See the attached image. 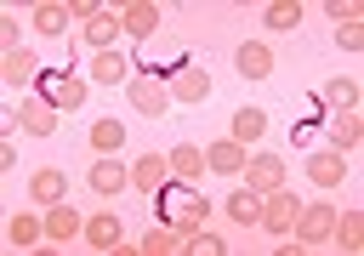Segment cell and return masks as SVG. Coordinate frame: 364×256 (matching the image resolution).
<instances>
[{"instance_id":"cell-1","label":"cell","mask_w":364,"mask_h":256,"mask_svg":"<svg viewBox=\"0 0 364 256\" xmlns=\"http://www.w3.org/2000/svg\"><path fill=\"white\" fill-rule=\"evenodd\" d=\"M205 216H210V205H205L199 193H188V188H171V193H165V228H176L182 239H193Z\"/></svg>"},{"instance_id":"cell-2","label":"cell","mask_w":364,"mask_h":256,"mask_svg":"<svg viewBox=\"0 0 364 256\" xmlns=\"http://www.w3.org/2000/svg\"><path fill=\"white\" fill-rule=\"evenodd\" d=\"M290 228H296V239H301L307 250H318V245L330 239V228H336V205H330V199H313V205H301V210H296V222H290Z\"/></svg>"},{"instance_id":"cell-3","label":"cell","mask_w":364,"mask_h":256,"mask_svg":"<svg viewBox=\"0 0 364 256\" xmlns=\"http://www.w3.org/2000/svg\"><path fill=\"white\" fill-rule=\"evenodd\" d=\"M296 210H301V199H296L290 188H273V193H262V216H256V228H267V233H290Z\"/></svg>"},{"instance_id":"cell-4","label":"cell","mask_w":364,"mask_h":256,"mask_svg":"<svg viewBox=\"0 0 364 256\" xmlns=\"http://www.w3.org/2000/svg\"><path fill=\"white\" fill-rule=\"evenodd\" d=\"M239 176H245L250 193H273V188H284V159L279 154H250Z\"/></svg>"},{"instance_id":"cell-5","label":"cell","mask_w":364,"mask_h":256,"mask_svg":"<svg viewBox=\"0 0 364 256\" xmlns=\"http://www.w3.org/2000/svg\"><path fill=\"white\" fill-rule=\"evenodd\" d=\"M57 114H63V108H57V102H51V97H23V102H17V114H11V119H17V125H23V131H34V137H46V131H51V125H57Z\"/></svg>"},{"instance_id":"cell-6","label":"cell","mask_w":364,"mask_h":256,"mask_svg":"<svg viewBox=\"0 0 364 256\" xmlns=\"http://www.w3.org/2000/svg\"><path fill=\"white\" fill-rule=\"evenodd\" d=\"M307 176L318 182V188H336V182H347V154H336V148H313L307 154Z\"/></svg>"},{"instance_id":"cell-7","label":"cell","mask_w":364,"mask_h":256,"mask_svg":"<svg viewBox=\"0 0 364 256\" xmlns=\"http://www.w3.org/2000/svg\"><path fill=\"white\" fill-rule=\"evenodd\" d=\"M233 63H239V74H245V80H267V74H273V46L245 40V46L233 51Z\"/></svg>"},{"instance_id":"cell-8","label":"cell","mask_w":364,"mask_h":256,"mask_svg":"<svg viewBox=\"0 0 364 256\" xmlns=\"http://www.w3.org/2000/svg\"><path fill=\"white\" fill-rule=\"evenodd\" d=\"M245 159H250V154H245V142H233V137H222L216 148H205V165H210L216 176H239Z\"/></svg>"},{"instance_id":"cell-9","label":"cell","mask_w":364,"mask_h":256,"mask_svg":"<svg viewBox=\"0 0 364 256\" xmlns=\"http://www.w3.org/2000/svg\"><path fill=\"white\" fill-rule=\"evenodd\" d=\"M119 28L136 34V40H148V34L159 28V6H154V0H131V6L119 11Z\"/></svg>"},{"instance_id":"cell-10","label":"cell","mask_w":364,"mask_h":256,"mask_svg":"<svg viewBox=\"0 0 364 256\" xmlns=\"http://www.w3.org/2000/svg\"><path fill=\"white\" fill-rule=\"evenodd\" d=\"M125 97H131V108H136V114H165V108H171V91H165V85H154V80H131V85H125Z\"/></svg>"},{"instance_id":"cell-11","label":"cell","mask_w":364,"mask_h":256,"mask_svg":"<svg viewBox=\"0 0 364 256\" xmlns=\"http://www.w3.org/2000/svg\"><path fill=\"white\" fill-rule=\"evenodd\" d=\"M165 176H171L165 154H142V159H136V171H131V188H136V193H159V188H165Z\"/></svg>"},{"instance_id":"cell-12","label":"cell","mask_w":364,"mask_h":256,"mask_svg":"<svg viewBox=\"0 0 364 256\" xmlns=\"http://www.w3.org/2000/svg\"><path fill=\"white\" fill-rule=\"evenodd\" d=\"M85 182H91L97 193H125V188H131V171H125L119 159H108V154H102V159L91 165V176H85Z\"/></svg>"},{"instance_id":"cell-13","label":"cell","mask_w":364,"mask_h":256,"mask_svg":"<svg viewBox=\"0 0 364 256\" xmlns=\"http://www.w3.org/2000/svg\"><path fill=\"white\" fill-rule=\"evenodd\" d=\"M34 74H40V57H34V51H23V46L6 51V63H0V80H6V85H28Z\"/></svg>"},{"instance_id":"cell-14","label":"cell","mask_w":364,"mask_h":256,"mask_svg":"<svg viewBox=\"0 0 364 256\" xmlns=\"http://www.w3.org/2000/svg\"><path fill=\"white\" fill-rule=\"evenodd\" d=\"M171 80H176V97H182V102H205V97H210V74L193 68V63H182Z\"/></svg>"},{"instance_id":"cell-15","label":"cell","mask_w":364,"mask_h":256,"mask_svg":"<svg viewBox=\"0 0 364 256\" xmlns=\"http://www.w3.org/2000/svg\"><path fill=\"white\" fill-rule=\"evenodd\" d=\"M358 137H364V119H358V108H347V114H336V119H330V148H336V154L358 148Z\"/></svg>"},{"instance_id":"cell-16","label":"cell","mask_w":364,"mask_h":256,"mask_svg":"<svg viewBox=\"0 0 364 256\" xmlns=\"http://www.w3.org/2000/svg\"><path fill=\"white\" fill-rule=\"evenodd\" d=\"M28 193H34V205H63V171H51V165H40L34 176H28Z\"/></svg>"},{"instance_id":"cell-17","label":"cell","mask_w":364,"mask_h":256,"mask_svg":"<svg viewBox=\"0 0 364 256\" xmlns=\"http://www.w3.org/2000/svg\"><path fill=\"white\" fill-rule=\"evenodd\" d=\"M85 233V216L68 210V205H51L46 210V239H80Z\"/></svg>"},{"instance_id":"cell-18","label":"cell","mask_w":364,"mask_h":256,"mask_svg":"<svg viewBox=\"0 0 364 256\" xmlns=\"http://www.w3.org/2000/svg\"><path fill=\"white\" fill-rule=\"evenodd\" d=\"M85 239H91V250H119V239H125V228H119V216H91L85 222Z\"/></svg>"},{"instance_id":"cell-19","label":"cell","mask_w":364,"mask_h":256,"mask_svg":"<svg viewBox=\"0 0 364 256\" xmlns=\"http://www.w3.org/2000/svg\"><path fill=\"white\" fill-rule=\"evenodd\" d=\"M330 239H336L341 250H358V245H364V210H336V228H330Z\"/></svg>"},{"instance_id":"cell-20","label":"cell","mask_w":364,"mask_h":256,"mask_svg":"<svg viewBox=\"0 0 364 256\" xmlns=\"http://www.w3.org/2000/svg\"><path fill=\"white\" fill-rule=\"evenodd\" d=\"M125 74H131V63H125L119 51H97V57H91V80H97V85H119Z\"/></svg>"},{"instance_id":"cell-21","label":"cell","mask_w":364,"mask_h":256,"mask_svg":"<svg viewBox=\"0 0 364 256\" xmlns=\"http://www.w3.org/2000/svg\"><path fill=\"white\" fill-rule=\"evenodd\" d=\"M68 17H74V11H68L63 0H40V6H34V28H40V34H63Z\"/></svg>"},{"instance_id":"cell-22","label":"cell","mask_w":364,"mask_h":256,"mask_svg":"<svg viewBox=\"0 0 364 256\" xmlns=\"http://www.w3.org/2000/svg\"><path fill=\"white\" fill-rule=\"evenodd\" d=\"M262 131H267V114H262V108H239L228 137H233V142H262Z\"/></svg>"},{"instance_id":"cell-23","label":"cell","mask_w":364,"mask_h":256,"mask_svg":"<svg viewBox=\"0 0 364 256\" xmlns=\"http://www.w3.org/2000/svg\"><path fill=\"white\" fill-rule=\"evenodd\" d=\"M262 23H267L273 34H290V28L301 23V6H296V0H273V6L262 11Z\"/></svg>"},{"instance_id":"cell-24","label":"cell","mask_w":364,"mask_h":256,"mask_svg":"<svg viewBox=\"0 0 364 256\" xmlns=\"http://www.w3.org/2000/svg\"><path fill=\"white\" fill-rule=\"evenodd\" d=\"M119 34H125V28H119V17H114V11H102L97 23H85V40H91L97 51H114V40H119Z\"/></svg>"},{"instance_id":"cell-25","label":"cell","mask_w":364,"mask_h":256,"mask_svg":"<svg viewBox=\"0 0 364 256\" xmlns=\"http://www.w3.org/2000/svg\"><path fill=\"white\" fill-rule=\"evenodd\" d=\"M165 165H171V176H182V182H188V176H199V171H205V154L182 142V148H171V154H165Z\"/></svg>"},{"instance_id":"cell-26","label":"cell","mask_w":364,"mask_h":256,"mask_svg":"<svg viewBox=\"0 0 364 256\" xmlns=\"http://www.w3.org/2000/svg\"><path fill=\"white\" fill-rule=\"evenodd\" d=\"M40 239H46V222H40V216H28V210L11 216V245H17V250H34Z\"/></svg>"},{"instance_id":"cell-27","label":"cell","mask_w":364,"mask_h":256,"mask_svg":"<svg viewBox=\"0 0 364 256\" xmlns=\"http://www.w3.org/2000/svg\"><path fill=\"white\" fill-rule=\"evenodd\" d=\"M51 102H57L63 114H68V108H80V102H85V80H80V74H63V80L51 85Z\"/></svg>"},{"instance_id":"cell-28","label":"cell","mask_w":364,"mask_h":256,"mask_svg":"<svg viewBox=\"0 0 364 256\" xmlns=\"http://www.w3.org/2000/svg\"><path fill=\"white\" fill-rule=\"evenodd\" d=\"M228 216H233V222H245V228H256V216H262V193L239 188V193L228 199Z\"/></svg>"},{"instance_id":"cell-29","label":"cell","mask_w":364,"mask_h":256,"mask_svg":"<svg viewBox=\"0 0 364 256\" xmlns=\"http://www.w3.org/2000/svg\"><path fill=\"white\" fill-rule=\"evenodd\" d=\"M182 245H188V239H182L176 228H148V233H142V250H148V256H171V250H182Z\"/></svg>"},{"instance_id":"cell-30","label":"cell","mask_w":364,"mask_h":256,"mask_svg":"<svg viewBox=\"0 0 364 256\" xmlns=\"http://www.w3.org/2000/svg\"><path fill=\"white\" fill-rule=\"evenodd\" d=\"M324 102H330L336 114L358 108V80H330V85H324Z\"/></svg>"},{"instance_id":"cell-31","label":"cell","mask_w":364,"mask_h":256,"mask_svg":"<svg viewBox=\"0 0 364 256\" xmlns=\"http://www.w3.org/2000/svg\"><path fill=\"white\" fill-rule=\"evenodd\" d=\"M119 142H125V125H119V119H97V125H91V148H97V154H114Z\"/></svg>"},{"instance_id":"cell-32","label":"cell","mask_w":364,"mask_h":256,"mask_svg":"<svg viewBox=\"0 0 364 256\" xmlns=\"http://www.w3.org/2000/svg\"><path fill=\"white\" fill-rule=\"evenodd\" d=\"M336 46L341 51H364V23H341L336 28Z\"/></svg>"},{"instance_id":"cell-33","label":"cell","mask_w":364,"mask_h":256,"mask_svg":"<svg viewBox=\"0 0 364 256\" xmlns=\"http://www.w3.org/2000/svg\"><path fill=\"white\" fill-rule=\"evenodd\" d=\"M188 250H193V256H222V250H228V245H222V239H216V233H205V228H199V233H193V239H188Z\"/></svg>"},{"instance_id":"cell-34","label":"cell","mask_w":364,"mask_h":256,"mask_svg":"<svg viewBox=\"0 0 364 256\" xmlns=\"http://www.w3.org/2000/svg\"><path fill=\"white\" fill-rule=\"evenodd\" d=\"M330 17H336V23H358V6H353V0H330Z\"/></svg>"}]
</instances>
